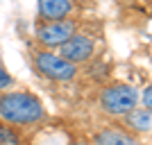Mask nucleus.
<instances>
[{
    "label": "nucleus",
    "instance_id": "nucleus-1",
    "mask_svg": "<svg viewBox=\"0 0 152 145\" xmlns=\"http://www.w3.org/2000/svg\"><path fill=\"white\" fill-rule=\"evenodd\" d=\"M48 116L43 102L32 91H2L0 93V122L12 127H37Z\"/></svg>",
    "mask_w": 152,
    "mask_h": 145
},
{
    "label": "nucleus",
    "instance_id": "nucleus-2",
    "mask_svg": "<svg viewBox=\"0 0 152 145\" xmlns=\"http://www.w3.org/2000/svg\"><path fill=\"white\" fill-rule=\"evenodd\" d=\"M134 107H139V88L125 82L107 84L98 93V109L109 118L121 120L125 118Z\"/></svg>",
    "mask_w": 152,
    "mask_h": 145
},
{
    "label": "nucleus",
    "instance_id": "nucleus-3",
    "mask_svg": "<svg viewBox=\"0 0 152 145\" xmlns=\"http://www.w3.org/2000/svg\"><path fill=\"white\" fill-rule=\"evenodd\" d=\"M32 63L41 77L50 79V82H57V84H66V82H73L80 73L77 66H73L70 61L59 55L57 50H34L32 55Z\"/></svg>",
    "mask_w": 152,
    "mask_h": 145
},
{
    "label": "nucleus",
    "instance_id": "nucleus-4",
    "mask_svg": "<svg viewBox=\"0 0 152 145\" xmlns=\"http://www.w3.org/2000/svg\"><path fill=\"white\" fill-rule=\"evenodd\" d=\"M75 32H80V23L75 18L39 23L37 30H34V41L39 43L41 50H59Z\"/></svg>",
    "mask_w": 152,
    "mask_h": 145
},
{
    "label": "nucleus",
    "instance_id": "nucleus-5",
    "mask_svg": "<svg viewBox=\"0 0 152 145\" xmlns=\"http://www.w3.org/2000/svg\"><path fill=\"white\" fill-rule=\"evenodd\" d=\"M95 50H98V43H95L93 34H89V32H75L57 52L66 61H70L73 66L80 68L82 63H89L95 57Z\"/></svg>",
    "mask_w": 152,
    "mask_h": 145
},
{
    "label": "nucleus",
    "instance_id": "nucleus-6",
    "mask_svg": "<svg viewBox=\"0 0 152 145\" xmlns=\"http://www.w3.org/2000/svg\"><path fill=\"white\" fill-rule=\"evenodd\" d=\"M91 145H143V138L123 125H102L91 136Z\"/></svg>",
    "mask_w": 152,
    "mask_h": 145
},
{
    "label": "nucleus",
    "instance_id": "nucleus-7",
    "mask_svg": "<svg viewBox=\"0 0 152 145\" xmlns=\"http://www.w3.org/2000/svg\"><path fill=\"white\" fill-rule=\"evenodd\" d=\"M75 12V0H37V14L41 23L70 18Z\"/></svg>",
    "mask_w": 152,
    "mask_h": 145
},
{
    "label": "nucleus",
    "instance_id": "nucleus-8",
    "mask_svg": "<svg viewBox=\"0 0 152 145\" xmlns=\"http://www.w3.org/2000/svg\"><path fill=\"white\" fill-rule=\"evenodd\" d=\"M123 120V127H125L127 132L136 134V136H148L152 129V111L150 109H143V107H134L129 114L125 116Z\"/></svg>",
    "mask_w": 152,
    "mask_h": 145
},
{
    "label": "nucleus",
    "instance_id": "nucleus-9",
    "mask_svg": "<svg viewBox=\"0 0 152 145\" xmlns=\"http://www.w3.org/2000/svg\"><path fill=\"white\" fill-rule=\"evenodd\" d=\"M0 145H23V136H20L18 127L0 122Z\"/></svg>",
    "mask_w": 152,
    "mask_h": 145
},
{
    "label": "nucleus",
    "instance_id": "nucleus-10",
    "mask_svg": "<svg viewBox=\"0 0 152 145\" xmlns=\"http://www.w3.org/2000/svg\"><path fill=\"white\" fill-rule=\"evenodd\" d=\"M14 84V77L7 73V68L0 63V91H7V88Z\"/></svg>",
    "mask_w": 152,
    "mask_h": 145
},
{
    "label": "nucleus",
    "instance_id": "nucleus-11",
    "mask_svg": "<svg viewBox=\"0 0 152 145\" xmlns=\"http://www.w3.org/2000/svg\"><path fill=\"white\" fill-rule=\"evenodd\" d=\"M139 100H143V109H152V88H150V84H145L143 93H139Z\"/></svg>",
    "mask_w": 152,
    "mask_h": 145
},
{
    "label": "nucleus",
    "instance_id": "nucleus-12",
    "mask_svg": "<svg viewBox=\"0 0 152 145\" xmlns=\"http://www.w3.org/2000/svg\"><path fill=\"white\" fill-rule=\"evenodd\" d=\"M75 145H91L89 141H80V143H75Z\"/></svg>",
    "mask_w": 152,
    "mask_h": 145
}]
</instances>
